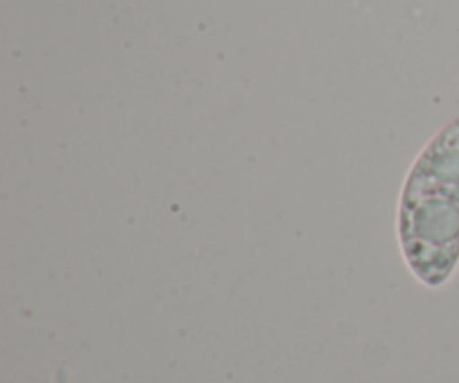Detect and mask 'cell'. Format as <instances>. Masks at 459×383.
<instances>
[{
  "label": "cell",
  "instance_id": "obj_1",
  "mask_svg": "<svg viewBox=\"0 0 459 383\" xmlns=\"http://www.w3.org/2000/svg\"><path fill=\"white\" fill-rule=\"evenodd\" d=\"M402 215L411 265L426 285H439L459 258V121L444 130L420 160Z\"/></svg>",
  "mask_w": 459,
  "mask_h": 383
}]
</instances>
